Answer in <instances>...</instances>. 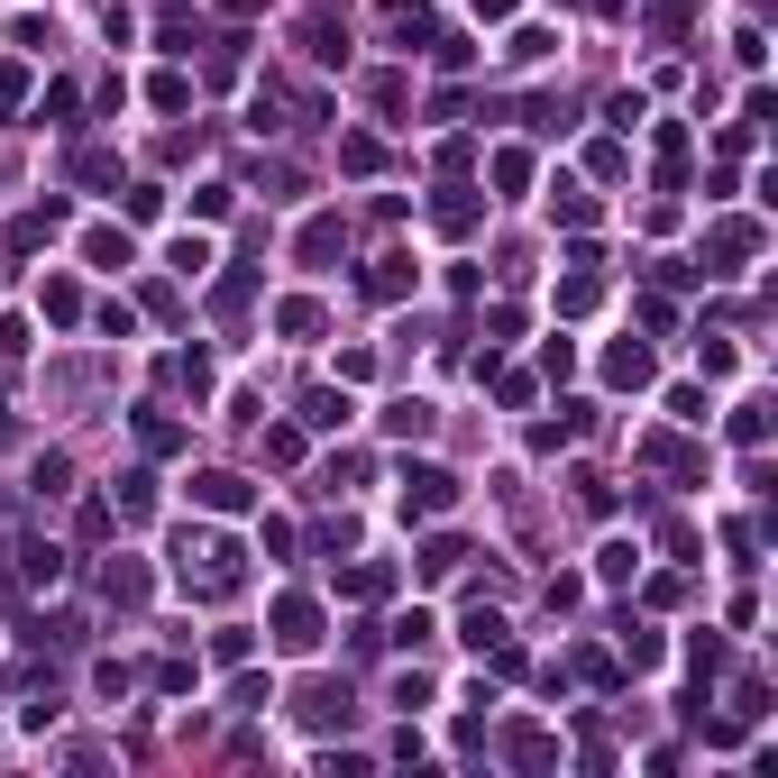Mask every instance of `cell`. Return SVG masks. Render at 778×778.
<instances>
[{
	"label": "cell",
	"mask_w": 778,
	"mask_h": 778,
	"mask_svg": "<svg viewBox=\"0 0 778 778\" xmlns=\"http://www.w3.org/2000/svg\"><path fill=\"white\" fill-rule=\"evenodd\" d=\"M449 495H458V486H449V476H439V467H422V476H413V504H422V513H439Z\"/></svg>",
	"instance_id": "6da1fadb"
}]
</instances>
